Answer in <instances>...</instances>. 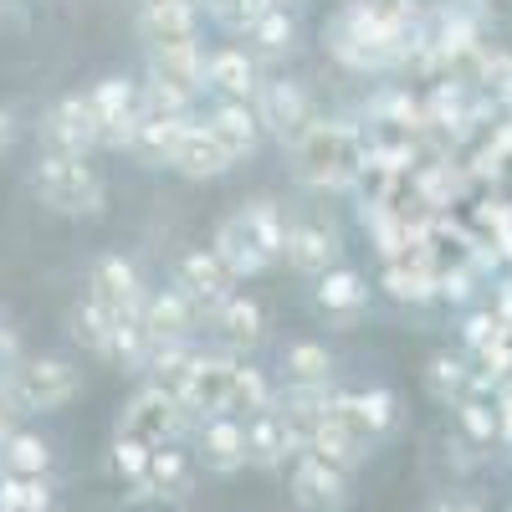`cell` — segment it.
Masks as SVG:
<instances>
[{
    "label": "cell",
    "instance_id": "6da1fadb",
    "mask_svg": "<svg viewBox=\"0 0 512 512\" xmlns=\"http://www.w3.org/2000/svg\"><path fill=\"white\" fill-rule=\"evenodd\" d=\"M323 47L349 72H400L425 47L420 0H344L323 21Z\"/></svg>",
    "mask_w": 512,
    "mask_h": 512
},
{
    "label": "cell",
    "instance_id": "7a4b0ae2",
    "mask_svg": "<svg viewBox=\"0 0 512 512\" xmlns=\"http://www.w3.org/2000/svg\"><path fill=\"white\" fill-rule=\"evenodd\" d=\"M292 154V175L297 185H308L318 195H338V190H354L359 185V169L369 154V139L354 118H328L318 113L303 134L287 144Z\"/></svg>",
    "mask_w": 512,
    "mask_h": 512
},
{
    "label": "cell",
    "instance_id": "3957f363",
    "mask_svg": "<svg viewBox=\"0 0 512 512\" xmlns=\"http://www.w3.org/2000/svg\"><path fill=\"white\" fill-rule=\"evenodd\" d=\"M31 195L67 221H98L108 210V180L98 175L93 159H62V154H36L31 169Z\"/></svg>",
    "mask_w": 512,
    "mask_h": 512
},
{
    "label": "cell",
    "instance_id": "277c9868",
    "mask_svg": "<svg viewBox=\"0 0 512 512\" xmlns=\"http://www.w3.org/2000/svg\"><path fill=\"white\" fill-rule=\"evenodd\" d=\"M6 384L21 415H52L82 395V369L62 354H31L6 374Z\"/></svg>",
    "mask_w": 512,
    "mask_h": 512
},
{
    "label": "cell",
    "instance_id": "5b68a950",
    "mask_svg": "<svg viewBox=\"0 0 512 512\" xmlns=\"http://www.w3.org/2000/svg\"><path fill=\"white\" fill-rule=\"evenodd\" d=\"M36 144L41 154H62V159H93L103 149V134L93 123V108H88V93H67L57 98L36 123Z\"/></svg>",
    "mask_w": 512,
    "mask_h": 512
},
{
    "label": "cell",
    "instance_id": "8992f818",
    "mask_svg": "<svg viewBox=\"0 0 512 512\" xmlns=\"http://www.w3.org/2000/svg\"><path fill=\"white\" fill-rule=\"evenodd\" d=\"M185 431H190V420H185L180 400H169L164 390L144 384V390L118 410V431L113 436H128V441H139V446L154 451V446H175Z\"/></svg>",
    "mask_w": 512,
    "mask_h": 512
},
{
    "label": "cell",
    "instance_id": "52a82bcc",
    "mask_svg": "<svg viewBox=\"0 0 512 512\" xmlns=\"http://www.w3.org/2000/svg\"><path fill=\"white\" fill-rule=\"evenodd\" d=\"M251 108H256V118H262V134L277 139V144H292L318 118L313 93L297 77H262V88H256Z\"/></svg>",
    "mask_w": 512,
    "mask_h": 512
},
{
    "label": "cell",
    "instance_id": "ba28073f",
    "mask_svg": "<svg viewBox=\"0 0 512 512\" xmlns=\"http://www.w3.org/2000/svg\"><path fill=\"white\" fill-rule=\"evenodd\" d=\"M236 354L226 349H195V364H190V379L180 390V410L185 420H210V415H226L231 405V379H236Z\"/></svg>",
    "mask_w": 512,
    "mask_h": 512
},
{
    "label": "cell",
    "instance_id": "9c48e42d",
    "mask_svg": "<svg viewBox=\"0 0 512 512\" xmlns=\"http://www.w3.org/2000/svg\"><path fill=\"white\" fill-rule=\"evenodd\" d=\"M82 297H93V303L113 318H139L144 303H149V287H144V272L128 262V256L108 251L88 267V292Z\"/></svg>",
    "mask_w": 512,
    "mask_h": 512
},
{
    "label": "cell",
    "instance_id": "30bf717a",
    "mask_svg": "<svg viewBox=\"0 0 512 512\" xmlns=\"http://www.w3.org/2000/svg\"><path fill=\"white\" fill-rule=\"evenodd\" d=\"M292 502L303 507V512H349L354 502V472H338V466H328L323 456L303 451V456H292Z\"/></svg>",
    "mask_w": 512,
    "mask_h": 512
},
{
    "label": "cell",
    "instance_id": "8fae6325",
    "mask_svg": "<svg viewBox=\"0 0 512 512\" xmlns=\"http://www.w3.org/2000/svg\"><path fill=\"white\" fill-rule=\"evenodd\" d=\"M88 108H93V123L103 134V149H123L128 144V128L139 123V108H144V82L134 77H98L88 88Z\"/></svg>",
    "mask_w": 512,
    "mask_h": 512
},
{
    "label": "cell",
    "instance_id": "7c38bea8",
    "mask_svg": "<svg viewBox=\"0 0 512 512\" xmlns=\"http://www.w3.org/2000/svg\"><path fill=\"white\" fill-rule=\"evenodd\" d=\"M205 41L200 47H169V52H149V72H144V88L180 103V108H195V98H205Z\"/></svg>",
    "mask_w": 512,
    "mask_h": 512
},
{
    "label": "cell",
    "instance_id": "4fadbf2b",
    "mask_svg": "<svg viewBox=\"0 0 512 512\" xmlns=\"http://www.w3.org/2000/svg\"><path fill=\"white\" fill-rule=\"evenodd\" d=\"M369 303H374V282L359 267H349V262H338L323 277H313V308L328 323H338V328H354L369 313Z\"/></svg>",
    "mask_w": 512,
    "mask_h": 512
},
{
    "label": "cell",
    "instance_id": "5bb4252c",
    "mask_svg": "<svg viewBox=\"0 0 512 512\" xmlns=\"http://www.w3.org/2000/svg\"><path fill=\"white\" fill-rule=\"evenodd\" d=\"M190 456H195L200 472H210V477H236L241 466H246V425H241L236 415L195 420Z\"/></svg>",
    "mask_w": 512,
    "mask_h": 512
},
{
    "label": "cell",
    "instance_id": "9a60e30c",
    "mask_svg": "<svg viewBox=\"0 0 512 512\" xmlns=\"http://www.w3.org/2000/svg\"><path fill=\"white\" fill-rule=\"evenodd\" d=\"M210 333H216V344L236 359H246L251 349H262V338H267V308L256 303L251 292H231L226 303H216L205 313Z\"/></svg>",
    "mask_w": 512,
    "mask_h": 512
},
{
    "label": "cell",
    "instance_id": "2e32d148",
    "mask_svg": "<svg viewBox=\"0 0 512 512\" xmlns=\"http://www.w3.org/2000/svg\"><path fill=\"white\" fill-rule=\"evenodd\" d=\"M282 262L297 277H323L328 267L344 262V236H338L328 221L308 216V221H287V246H282Z\"/></svg>",
    "mask_w": 512,
    "mask_h": 512
},
{
    "label": "cell",
    "instance_id": "e0dca14e",
    "mask_svg": "<svg viewBox=\"0 0 512 512\" xmlns=\"http://www.w3.org/2000/svg\"><path fill=\"white\" fill-rule=\"evenodd\" d=\"M195 477H200V466H195V456L175 441V446H154V456H149V472H144V482L134 487V502H190V492H195Z\"/></svg>",
    "mask_w": 512,
    "mask_h": 512
},
{
    "label": "cell",
    "instance_id": "ac0fdd59",
    "mask_svg": "<svg viewBox=\"0 0 512 512\" xmlns=\"http://www.w3.org/2000/svg\"><path fill=\"white\" fill-rule=\"evenodd\" d=\"M134 26H139L144 52L200 47V36H205V11H195V6H139Z\"/></svg>",
    "mask_w": 512,
    "mask_h": 512
},
{
    "label": "cell",
    "instance_id": "d6986e66",
    "mask_svg": "<svg viewBox=\"0 0 512 512\" xmlns=\"http://www.w3.org/2000/svg\"><path fill=\"white\" fill-rule=\"evenodd\" d=\"M175 287L190 297L200 313H210L216 303H226V297L236 292V277L221 267V256L210 246H195V251H185L175 262Z\"/></svg>",
    "mask_w": 512,
    "mask_h": 512
},
{
    "label": "cell",
    "instance_id": "ffe728a7",
    "mask_svg": "<svg viewBox=\"0 0 512 512\" xmlns=\"http://www.w3.org/2000/svg\"><path fill=\"white\" fill-rule=\"evenodd\" d=\"M205 313L190 303V297L169 282L159 292H149V303H144V328L154 344H195V333H200Z\"/></svg>",
    "mask_w": 512,
    "mask_h": 512
},
{
    "label": "cell",
    "instance_id": "44dd1931",
    "mask_svg": "<svg viewBox=\"0 0 512 512\" xmlns=\"http://www.w3.org/2000/svg\"><path fill=\"white\" fill-rule=\"evenodd\" d=\"M262 88V67L246 47H216L205 52V93H216L226 103H251Z\"/></svg>",
    "mask_w": 512,
    "mask_h": 512
},
{
    "label": "cell",
    "instance_id": "7402d4cb",
    "mask_svg": "<svg viewBox=\"0 0 512 512\" xmlns=\"http://www.w3.org/2000/svg\"><path fill=\"white\" fill-rule=\"evenodd\" d=\"M200 123L210 128V134H216V144H221L236 164H241V159H251L256 149L267 144L262 118H256V108H251V103H226V98H216Z\"/></svg>",
    "mask_w": 512,
    "mask_h": 512
},
{
    "label": "cell",
    "instance_id": "603a6c76",
    "mask_svg": "<svg viewBox=\"0 0 512 512\" xmlns=\"http://www.w3.org/2000/svg\"><path fill=\"white\" fill-rule=\"evenodd\" d=\"M169 169H175L180 180H221L226 169H236V159L216 144V134L200 123V118H190V128L180 134V144H175V154H169Z\"/></svg>",
    "mask_w": 512,
    "mask_h": 512
},
{
    "label": "cell",
    "instance_id": "cb8c5ba5",
    "mask_svg": "<svg viewBox=\"0 0 512 512\" xmlns=\"http://www.w3.org/2000/svg\"><path fill=\"white\" fill-rule=\"evenodd\" d=\"M231 216L241 221V231L251 236V246L277 267V262H282V246H287V210H282L272 195H251V200H241V205L231 210Z\"/></svg>",
    "mask_w": 512,
    "mask_h": 512
},
{
    "label": "cell",
    "instance_id": "d4e9b609",
    "mask_svg": "<svg viewBox=\"0 0 512 512\" xmlns=\"http://www.w3.org/2000/svg\"><path fill=\"white\" fill-rule=\"evenodd\" d=\"M241 425H246V466H256V472H277V466L292 461V436H287L277 405L246 415Z\"/></svg>",
    "mask_w": 512,
    "mask_h": 512
},
{
    "label": "cell",
    "instance_id": "484cf974",
    "mask_svg": "<svg viewBox=\"0 0 512 512\" xmlns=\"http://www.w3.org/2000/svg\"><path fill=\"white\" fill-rule=\"evenodd\" d=\"M338 374V359L328 344L318 338H297V344L282 349V384H297V390H323Z\"/></svg>",
    "mask_w": 512,
    "mask_h": 512
},
{
    "label": "cell",
    "instance_id": "4316f807",
    "mask_svg": "<svg viewBox=\"0 0 512 512\" xmlns=\"http://www.w3.org/2000/svg\"><path fill=\"white\" fill-rule=\"evenodd\" d=\"M477 390V369H472V359L466 354H451V349H441V354H431V364H425V395H431L436 405H461L466 395Z\"/></svg>",
    "mask_w": 512,
    "mask_h": 512
},
{
    "label": "cell",
    "instance_id": "83f0119b",
    "mask_svg": "<svg viewBox=\"0 0 512 512\" xmlns=\"http://www.w3.org/2000/svg\"><path fill=\"white\" fill-rule=\"evenodd\" d=\"M210 251L221 256V267L236 277V282H246V277H262V272H272V262L262 251L251 246V236L241 231V221L236 216H226L221 226H216V236H210Z\"/></svg>",
    "mask_w": 512,
    "mask_h": 512
},
{
    "label": "cell",
    "instance_id": "f1b7e54d",
    "mask_svg": "<svg viewBox=\"0 0 512 512\" xmlns=\"http://www.w3.org/2000/svg\"><path fill=\"white\" fill-rule=\"evenodd\" d=\"M52 472V441L36 431H11L0 441V477H47Z\"/></svg>",
    "mask_w": 512,
    "mask_h": 512
},
{
    "label": "cell",
    "instance_id": "f546056e",
    "mask_svg": "<svg viewBox=\"0 0 512 512\" xmlns=\"http://www.w3.org/2000/svg\"><path fill=\"white\" fill-rule=\"evenodd\" d=\"M451 415H456V431H461L466 446H477V451L502 446V441H497V400H492V395L472 390L461 405H451Z\"/></svg>",
    "mask_w": 512,
    "mask_h": 512
},
{
    "label": "cell",
    "instance_id": "4dcf8cb0",
    "mask_svg": "<svg viewBox=\"0 0 512 512\" xmlns=\"http://www.w3.org/2000/svg\"><path fill=\"white\" fill-rule=\"evenodd\" d=\"M241 36L251 41V52H262V57H287V52L297 47V21L287 16V6H267L262 16L246 21Z\"/></svg>",
    "mask_w": 512,
    "mask_h": 512
},
{
    "label": "cell",
    "instance_id": "1f68e13d",
    "mask_svg": "<svg viewBox=\"0 0 512 512\" xmlns=\"http://www.w3.org/2000/svg\"><path fill=\"white\" fill-rule=\"evenodd\" d=\"M113 328H118V318L113 313H103L93 297H82V303H72V313H67V333L77 338L82 349H88L93 359H108V349H113Z\"/></svg>",
    "mask_w": 512,
    "mask_h": 512
},
{
    "label": "cell",
    "instance_id": "d6a6232c",
    "mask_svg": "<svg viewBox=\"0 0 512 512\" xmlns=\"http://www.w3.org/2000/svg\"><path fill=\"white\" fill-rule=\"evenodd\" d=\"M359 410H364V425H369L374 446H384L390 436H400L405 410H400V395H395V390H384V384H369V390H359Z\"/></svg>",
    "mask_w": 512,
    "mask_h": 512
},
{
    "label": "cell",
    "instance_id": "836d02e7",
    "mask_svg": "<svg viewBox=\"0 0 512 512\" xmlns=\"http://www.w3.org/2000/svg\"><path fill=\"white\" fill-rule=\"evenodd\" d=\"M277 400V384L262 374V369H251L246 359L236 364V379H231V405H226V415H236V420H246V415H256V410H267Z\"/></svg>",
    "mask_w": 512,
    "mask_h": 512
},
{
    "label": "cell",
    "instance_id": "e575fe53",
    "mask_svg": "<svg viewBox=\"0 0 512 512\" xmlns=\"http://www.w3.org/2000/svg\"><path fill=\"white\" fill-rule=\"evenodd\" d=\"M52 482L47 477H0V512H52Z\"/></svg>",
    "mask_w": 512,
    "mask_h": 512
},
{
    "label": "cell",
    "instance_id": "d590c367",
    "mask_svg": "<svg viewBox=\"0 0 512 512\" xmlns=\"http://www.w3.org/2000/svg\"><path fill=\"white\" fill-rule=\"evenodd\" d=\"M497 344H507V323H502L487 303L461 318V349H466V359H477V354H487V349H497Z\"/></svg>",
    "mask_w": 512,
    "mask_h": 512
},
{
    "label": "cell",
    "instance_id": "8d00e7d4",
    "mask_svg": "<svg viewBox=\"0 0 512 512\" xmlns=\"http://www.w3.org/2000/svg\"><path fill=\"white\" fill-rule=\"evenodd\" d=\"M149 446H139V441H128V436H113V451H108V466H113V477L118 482H128V487H139L144 482V472H149Z\"/></svg>",
    "mask_w": 512,
    "mask_h": 512
},
{
    "label": "cell",
    "instance_id": "74e56055",
    "mask_svg": "<svg viewBox=\"0 0 512 512\" xmlns=\"http://www.w3.org/2000/svg\"><path fill=\"white\" fill-rule=\"evenodd\" d=\"M477 272L472 267H436V303H451V308H466L477 303Z\"/></svg>",
    "mask_w": 512,
    "mask_h": 512
},
{
    "label": "cell",
    "instance_id": "f35d334b",
    "mask_svg": "<svg viewBox=\"0 0 512 512\" xmlns=\"http://www.w3.org/2000/svg\"><path fill=\"white\" fill-rule=\"evenodd\" d=\"M21 359H26L21 354V333L11 328V318H0V374H11Z\"/></svg>",
    "mask_w": 512,
    "mask_h": 512
},
{
    "label": "cell",
    "instance_id": "ab89813d",
    "mask_svg": "<svg viewBox=\"0 0 512 512\" xmlns=\"http://www.w3.org/2000/svg\"><path fill=\"white\" fill-rule=\"evenodd\" d=\"M492 400H497V441L512 446V384H502Z\"/></svg>",
    "mask_w": 512,
    "mask_h": 512
},
{
    "label": "cell",
    "instance_id": "60d3db41",
    "mask_svg": "<svg viewBox=\"0 0 512 512\" xmlns=\"http://www.w3.org/2000/svg\"><path fill=\"white\" fill-rule=\"evenodd\" d=\"M431 512H487L482 502H472V497H461V492H446V497H436L431 502Z\"/></svg>",
    "mask_w": 512,
    "mask_h": 512
},
{
    "label": "cell",
    "instance_id": "b9f144b4",
    "mask_svg": "<svg viewBox=\"0 0 512 512\" xmlns=\"http://www.w3.org/2000/svg\"><path fill=\"white\" fill-rule=\"evenodd\" d=\"M11 139H16V118H11L6 108H0V154L11 149Z\"/></svg>",
    "mask_w": 512,
    "mask_h": 512
},
{
    "label": "cell",
    "instance_id": "7bdbcfd3",
    "mask_svg": "<svg viewBox=\"0 0 512 512\" xmlns=\"http://www.w3.org/2000/svg\"><path fill=\"white\" fill-rule=\"evenodd\" d=\"M139 6H195V11H205V0H139Z\"/></svg>",
    "mask_w": 512,
    "mask_h": 512
}]
</instances>
